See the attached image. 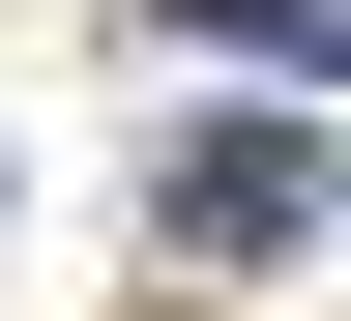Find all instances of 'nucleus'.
<instances>
[{
	"instance_id": "nucleus-1",
	"label": "nucleus",
	"mask_w": 351,
	"mask_h": 321,
	"mask_svg": "<svg viewBox=\"0 0 351 321\" xmlns=\"http://www.w3.org/2000/svg\"><path fill=\"white\" fill-rule=\"evenodd\" d=\"M176 234L205 263H293L322 234V146H293V117H205V146H176Z\"/></svg>"
}]
</instances>
